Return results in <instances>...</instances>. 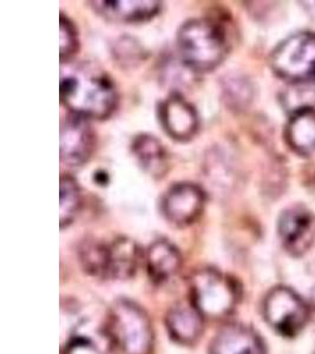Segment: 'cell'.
<instances>
[{
    "mask_svg": "<svg viewBox=\"0 0 315 354\" xmlns=\"http://www.w3.org/2000/svg\"><path fill=\"white\" fill-rule=\"evenodd\" d=\"M285 138L288 147L301 156L315 153V110L312 106L292 113L285 130Z\"/></svg>",
    "mask_w": 315,
    "mask_h": 354,
    "instance_id": "16",
    "label": "cell"
},
{
    "mask_svg": "<svg viewBox=\"0 0 315 354\" xmlns=\"http://www.w3.org/2000/svg\"><path fill=\"white\" fill-rule=\"evenodd\" d=\"M104 337L116 353H154L153 322L146 310L129 299H118L110 307Z\"/></svg>",
    "mask_w": 315,
    "mask_h": 354,
    "instance_id": "2",
    "label": "cell"
},
{
    "mask_svg": "<svg viewBox=\"0 0 315 354\" xmlns=\"http://www.w3.org/2000/svg\"><path fill=\"white\" fill-rule=\"evenodd\" d=\"M81 188L77 181L70 175L61 176V228L73 223L81 208Z\"/></svg>",
    "mask_w": 315,
    "mask_h": 354,
    "instance_id": "18",
    "label": "cell"
},
{
    "mask_svg": "<svg viewBox=\"0 0 315 354\" xmlns=\"http://www.w3.org/2000/svg\"><path fill=\"white\" fill-rule=\"evenodd\" d=\"M63 354H105L104 348L89 335L73 334L65 342Z\"/></svg>",
    "mask_w": 315,
    "mask_h": 354,
    "instance_id": "21",
    "label": "cell"
},
{
    "mask_svg": "<svg viewBox=\"0 0 315 354\" xmlns=\"http://www.w3.org/2000/svg\"><path fill=\"white\" fill-rule=\"evenodd\" d=\"M95 149V133L84 117L70 113L61 125V160L65 165L81 167Z\"/></svg>",
    "mask_w": 315,
    "mask_h": 354,
    "instance_id": "8",
    "label": "cell"
},
{
    "mask_svg": "<svg viewBox=\"0 0 315 354\" xmlns=\"http://www.w3.org/2000/svg\"><path fill=\"white\" fill-rule=\"evenodd\" d=\"M144 259L148 275L155 283L169 281L182 266V257L178 247L164 239L153 242Z\"/></svg>",
    "mask_w": 315,
    "mask_h": 354,
    "instance_id": "15",
    "label": "cell"
},
{
    "mask_svg": "<svg viewBox=\"0 0 315 354\" xmlns=\"http://www.w3.org/2000/svg\"><path fill=\"white\" fill-rule=\"evenodd\" d=\"M142 253L131 239L120 236L108 243L106 279L128 280L135 277L141 263Z\"/></svg>",
    "mask_w": 315,
    "mask_h": 354,
    "instance_id": "14",
    "label": "cell"
},
{
    "mask_svg": "<svg viewBox=\"0 0 315 354\" xmlns=\"http://www.w3.org/2000/svg\"><path fill=\"white\" fill-rule=\"evenodd\" d=\"M93 10L108 21L116 23H143L153 19L162 4L154 0H122V1H91Z\"/></svg>",
    "mask_w": 315,
    "mask_h": 354,
    "instance_id": "13",
    "label": "cell"
},
{
    "mask_svg": "<svg viewBox=\"0 0 315 354\" xmlns=\"http://www.w3.org/2000/svg\"><path fill=\"white\" fill-rule=\"evenodd\" d=\"M180 56L195 73H209L222 63L228 53L225 28L206 18L190 19L178 30Z\"/></svg>",
    "mask_w": 315,
    "mask_h": 354,
    "instance_id": "3",
    "label": "cell"
},
{
    "mask_svg": "<svg viewBox=\"0 0 315 354\" xmlns=\"http://www.w3.org/2000/svg\"><path fill=\"white\" fill-rule=\"evenodd\" d=\"M61 101L71 113L105 120L116 109L117 90L103 68L91 62L68 63L61 68Z\"/></svg>",
    "mask_w": 315,
    "mask_h": 354,
    "instance_id": "1",
    "label": "cell"
},
{
    "mask_svg": "<svg viewBox=\"0 0 315 354\" xmlns=\"http://www.w3.org/2000/svg\"><path fill=\"white\" fill-rule=\"evenodd\" d=\"M204 320L201 313L189 304H178L170 308L166 317V326L170 338L184 346H191L202 337Z\"/></svg>",
    "mask_w": 315,
    "mask_h": 354,
    "instance_id": "12",
    "label": "cell"
},
{
    "mask_svg": "<svg viewBox=\"0 0 315 354\" xmlns=\"http://www.w3.org/2000/svg\"><path fill=\"white\" fill-rule=\"evenodd\" d=\"M309 313H311V318L313 319V322L315 324V290L313 292L311 300V307H309Z\"/></svg>",
    "mask_w": 315,
    "mask_h": 354,
    "instance_id": "22",
    "label": "cell"
},
{
    "mask_svg": "<svg viewBox=\"0 0 315 354\" xmlns=\"http://www.w3.org/2000/svg\"><path fill=\"white\" fill-rule=\"evenodd\" d=\"M314 225L313 214L303 205H294L285 210L278 223L285 250L293 255L305 253L314 238Z\"/></svg>",
    "mask_w": 315,
    "mask_h": 354,
    "instance_id": "9",
    "label": "cell"
},
{
    "mask_svg": "<svg viewBox=\"0 0 315 354\" xmlns=\"http://www.w3.org/2000/svg\"><path fill=\"white\" fill-rule=\"evenodd\" d=\"M263 314L269 326L283 337L298 335L311 318L309 307L287 287H276L268 293Z\"/></svg>",
    "mask_w": 315,
    "mask_h": 354,
    "instance_id": "6",
    "label": "cell"
},
{
    "mask_svg": "<svg viewBox=\"0 0 315 354\" xmlns=\"http://www.w3.org/2000/svg\"><path fill=\"white\" fill-rule=\"evenodd\" d=\"M190 302L203 318L221 320L233 313L240 299L234 279L215 268L195 272L189 283Z\"/></svg>",
    "mask_w": 315,
    "mask_h": 354,
    "instance_id": "4",
    "label": "cell"
},
{
    "mask_svg": "<svg viewBox=\"0 0 315 354\" xmlns=\"http://www.w3.org/2000/svg\"><path fill=\"white\" fill-rule=\"evenodd\" d=\"M79 48L77 30L68 17L61 15V62L69 63Z\"/></svg>",
    "mask_w": 315,
    "mask_h": 354,
    "instance_id": "20",
    "label": "cell"
},
{
    "mask_svg": "<svg viewBox=\"0 0 315 354\" xmlns=\"http://www.w3.org/2000/svg\"><path fill=\"white\" fill-rule=\"evenodd\" d=\"M106 252L108 243L89 240L79 248L82 266L88 273L97 278L106 279Z\"/></svg>",
    "mask_w": 315,
    "mask_h": 354,
    "instance_id": "19",
    "label": "cell"
},
{
    "mask_svg": "<svg viewBox=\"0 0 315 354\" xmlns=\"http://www.w3.org/2000/svg\"><path fill=\"white\" fill-rule=\"evenodd\" d=\"M131 150L146 173L156 178L164 176L168 170V155L156 137L146 133L140 135L133 140Z\"/></svg>",
    "mask_w": 315,
    "mask_h": 354,
    "instance_id": "17",
    "label": "cell"
},
{
    "mask_svg": "<svg viewBox=\"0 0 315 354\" xmlns=\"http://www.w3.org/2000/svg\"><path fill=\"white\" fill-rule=\"evenodd\" d=\"M209 354H266V348L253 328L231 324L215 335Z\"/></svg>",
    "mask_w": 315,
    "mask_h": 354,
    "instance_id": "11",
    "label": "cell"
},
{
    "mask_svg": "<svg viewBox=\"0 0 315 354\" xmlns=\"http://www.w3.org/2000/svg\"><path fill=\"white\" fill-rule=\"evenodd\" d=\"M271 66L285 81L315 83V33H295L281 41L271 53Z\"/></svg>",
    "mask_w": 315,
    "mask_h": 354,
    "instance_id": "5",
    "label": "cell"
},
{
    "mask_svg": "<svg viewBox=\"0 0 315 354\" xmlns=\"http://www.w3.org/2000/svg\"><path fill=\"white\" fill-rule=\"evenodd\" d=\"M204 205L206 194L200 185L178 183L166 192L162 200V213L170 223L187 227L200 218Z\"/></svg>",
    "mask_w": 315,
    "mask_h": 354,
    "instance_id": "7",
    "label": "cell"
},
{
    "mask_svg": "<svg viewBox=\"0 0 315 354\" xmlns=\"http://www.w3.org/2000/svg\"><path fill=\"white\" fill-rule=\"evenodd\" d=\"M158 113L163 129L176 141H189L198 131V113L181 93L166 97L160 105Z\"/></svg>",
    "mask_w": 315,
    "mask_h": 354,
    "instance_id": "10",
    "label": "cell"
}]
</instances>
